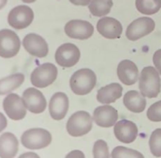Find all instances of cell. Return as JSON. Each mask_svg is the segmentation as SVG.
I'll list each match as a JSON object with an SVG mask.
<instances>
[{"label": "cell", "instance_id": "f546056e", "mask_svg": "<svg viewBox=\"0 0 161 158\" xmlns=\"http://www.w3.org/2000/svg\"><path fill=\"white\" fill-rule=\"evenodd\" d=\"M65 158H86V156L80 150H72L65 156Z\"/></svg>", "mask_w": 161, "mask_h": 158}, {"label": "cell", "instance_id": "7c38bea8", "mask_svg": "<svg viewBox=\"0 0 161 158\" xmlns=\"http://www.w3.org/2000/svg\"><path fill=\"white\" fill-rule=\"evenodd\" d=\"M22 99L26 109L32 114H42L47 108V101L43 93L37 88L29 87L22 94Z\"/></svg>", "mask_w": 161, "mask_h": 158}, {"label": "cell", "instance_id": "9c48e42d", "mask_svg": "<svg viewBox=\"0 0 161 158\" xmlns=\"http://www.w3.org/2000/svg\"><path fill=\"white\" fill-rule=\"evenodd\" d=\"M55 61L61 67L70 68L76 65L80 57V52L79 48L74 44L65 43L55 52Z\"/></svg>", "mask_w": 161, "mask_h": 158}, {"label": "cell", "instance_id": "1f68e13d", "mask_svg": "<svg viewBox=\"0 0 161 158\" xmlns=\"http://www.w3.org/2000/svg\"><path fill=\"white\" fill-rule=\"evenodd\" d=\"M6 127H7L6 117L2 114V112H0V132H2Z\"/></svg>", "mask_w": 161, "mask_h": 158}, {"label": "cell", "instance_id": "7402d4cb", "mask_svg": "<svg viewBox=\"0 0 161 158\" xmlns=\"http://www.w3.org/2000/svg\"><path fill=\"white\" fill-rule=\"evenodd\" d=\"M25 82V75L17 73L0 79V95L12 93L15 89L19 88Z\"/></svg>", "mask_w": 161, "mask_h": 158}, {"label": "cell", "instance_id": "5bb4252c", "mask_svg": "<svg viewBox=\"0 0 161 158\" xmlns=\"http://www.w3.org/2000/svg\"><path fill=\"white\" fill-rule=\"evenodd\" d=\"M114 133L119 142L130 144L134 142L138 136V127L134 122L127 119H122L114 124Z\"/></svg>", "mask_w": 161, "mask_h": 158}, {"label": "cell", "instance_id": "cb8c5ba5", "mask_svg": "<svg viewBox=\"0 0 161 158\" xmlns=\"http://www.w3.org/2000/svg\"><path fill=\"white\" fill-rule=\"evenodd\" d=\"M136 8L141 14L153 15L161 9V0H136Z\"/></svg>", "mask_w": 161, "mask_h": 158}, {"label": "cell", "instance_id": "2e32d148", "mask_svg": "<svg viewBox=\"0 0 161 158\" xmlns=\"http://www.w3.org/2000/svg\"><path fill=\"white\" fill-rule=\"evenodd\" d=\"M69 109V99L63 92L54 93L49 104L50 115L54 120H61L66 117Z\"/></svg>", "mask_w": 161, "mask_h": 158}, {"label": "cell", "instance_id": "836d02e7", "mask_svg": "<svg viewBox=\"0 0 161 158\" xmlns=\"http://www.w3.org/2000/svg\"><path fill=\"white\" fill-rule=\"evenodd\" d=\"M7 1H8V0H0V10H1L2 8H4L6 6Z\"/></svg>", "mask_w": 161, "mask_h": 158}, {"label": "cell", "instance_id": "484cf974", "mask_svg": "<svg viewBox=\"0 0 161 158\" xmlns=\"http://www.w3.org/2000/svg\"><path fill=\"white\" fill-rule=\"evenodd\" d=\"M148 144L153 155L161 157V128H158L152 133Z\"/></svg>", "mask_w": 161, "mask_h": 158}, {"label": "cell", "instance_id": "ac0fdd59", "mask_svg": "<svg viewBox=\"0 0 161 158\" xmlns=\"http://www.w3.org/2000/svg\"><path fill=\"white\" fill-rule=\"evenodd\" d=\"M139 75L138 67L133 61L125 59L119 62L118 66V76L122 84L126 85L134 84L137 83Z\"/></svg>", "mask_w": 161, "mask_h": 158}, {"label": "cell", "instance_id": "8992f818", "mask_svg": "<svg viewBox=\"0 0 161 158\" xmlns=\"http://www.w3.org/2000/svg\"><path fill=\"white\" fill-rule=\"evenodd\" d=\"M20 49V40L13 30H0V56L12 58L18 54Z\"/></svg>", "mask_w": 161, "mask_h": 158}, {"label": "cell", "instance_id": "f1b7e54d", "mask_svg": "<svg viewBox=\"0 0 161 158\" xmlns=\"http://www.w3.org/2000/svg\"><path fill=\"white\" fill-rule=\"evenodd\" d=\"M153 61L155 69L161 75V50H158L154 52L153 57Z\"/></svg>", "mask_w": 161, "mask_h": 158}, {"label": "cell", "instance_id": "7a4b0ae2", "mask_svg": "<svg viewBox=\"0 0 161 158\" xmlns=\"http://www.w3.org/2000/svg\"><path fill=\"white\" fill-rule=\"evenodd\" d=\"M96 75L88 68L76 71L70 79L71 90L77 95H86L96 84Z\"/></svg>", "mask_w": 161, "mask_h": 158}, {"label": "cell", "instance_id": "4dcf8cb0", "mask_svg": "<svg viewBox=\"0 0 161 158\" xmlns=\"http://www.w3.org/2000/svg\"><path fill=\"white\" fill-rule=\"evenodd\" d=\"M69 1L77 6H87L89 5L91 0H69Z\"/></svg>", "mask_w": 161, "mask_h": 158}, {"label": "cell", "instance_id": "603a6c76", "mask_svg": "<svg viewBox=\"0 0 161 158\" xmlns=\"http://www.w3.org/2000/svg\"><path fill=\"white\" fill-rule=\"evenodd\" d=\"M113 0H91L88 9L94 17H104L111 12Z\"/></svg>", "mask_w": 161, "mask_h": 158}, {"label": "cell", "instance_id": "e0dca14e", "mask_svg": "<svg viewBox=\"0 0 161 158\" xmlns=\"http://www.w3.org/2000/svg\"><path fill=\"white\" fill-rule=\"evenodd\" d=\"M97 30L107 39H117L120 37L122 33V25L118 19L106 17L98 20Z\"/></svg>", "mask_w": 161, "mask_h": 158}, {"label": "cell", "instance_id": "d6a6232c", "mask_svg": "<svg viewBox=\"0 0 161 158\" xmlns=\"http://www.w3.org/2000/svg\"><path fill=\"white\" fill-rule=\"evenodd\" d=\"M19 158H40V156L35 152H25L19 155Z\"/></svg>", "mask_w": 161, "mask_h": 158}, {"label": "cell", "instance_id": "3957f363", "mask_svg": "<svg viewBox=\"0 0 161 158\" xmlns=\"http://www.w3.org/2000/svg\"><path fill=\"white\" fill-rule=\"evenodd\" d=\"M93 118L85 111L73 114L66 123V130L72 137H82L92 129Z\"/></svg>", "mask_w": 161, "mask_h": 158}, {"label": "cell", "instance_id": "277c9868", "mask_svg": "<svg viewBox=\"0 0 161 158\" xmlns=\"http://www.w3.org/2000/svg\"><path fill=\"white\" fill-rule=\"evenodd\" d=\"M20 142L28 150H42L52 143V135L43 128H31L24 132Z\"/></svg>", "mask_w": 161, "mask_h": 158}, {"label": "cell", "instance_id": "ffe728a7", "mask_svg": "<svg viewBox=\"0 0 161 158\" xmlns=\"http://www.w3.org/2000/svg\"><path fill=\"white\" fill-rule=\"evenodd\" d=\"M122 90V86L118 83L110 84L106 86H103L97 92V101L105 105L114 103L121 97Z\"/></svg>", "mask_w": 161, "mask_h": 158}, {"label": "cell", "instance_id": "83f0119b", "mask_svg": "<svg viewBox=\"0 0 161 158\" xmlns=\"http://www.w3.org/2000/svg\"><path fill=\"white\" fill-rule=\"evenodd\" d=\"M147 117L149 120L153 122L161 121V100L153 104L148 108L147 112Z\"/></svg>", "mask_w": 161, "mask_h": 158}, {"label": "cell", "instance_id": "d6986e66", "mask_svg": "<svg viewBox=\"0 0 161 158\" xmlns=\"http://www.w3.org/2000/svg\"><path fill=\"white\" fill-rule=\"evenodd\" d=\"M19 150V141L13 133L6 132L0 136V158H14Z\"/></svg>", "mask_w": 161, "mask_h": 158}, {"label": "cell", "instance_id": "6da1fadb", "mask_svg": "<svg viewBox=\"0 0 161 158\" xmlns=\"http://www.w3.org/2000/svg\"><path fill=\"white\" fill-rule=\"evenodd\" d=\"M139 89L143 96L155 98L161 89V80L158 71L153 66H147L142 70L139 79Z\"/></svg>", "mask_w": 161, "mask_h": 158}, {"label": "cell", "instance_id": "5b68a950", "mask_svg": "<svg viewBox=\"0 0 161 158\" xmlns=\"http://www.w3.org/2000/svg\"><path fill=\"white\" fill-rule=\"evenodd\" d=\"M57 77V68L53 63H44L33 70L30 76L31 84L37 88L51 85Z\"/></svg>", "mask_w": 161, "mask_h": 158}, {"label": "cell", "instance_id": "8fae6325", "mask_svg": "<svg viewBox=\"0 0 161 158\" xmlns=\"http://www.w3.org/2000/svg\"><path fill=\"white\" fill-rule=\"evenodd\" d=\"M66 35L73 39L86 40L93 35L94 28L90 22L82 19H72L65 25Z\"/></svg>", "mask_w": 161, "mask_h": 158}, {"label": "cell", "instance_id": "ba28073f", "mask_svg": "<svg viewBox=\"0 0 161 158\" xmlns=\"http://www.w3.org/2000/svg\"><path fill=\"white\" fill-rule=\"evenodd\" d=\"M155 28V22L151 18H138L126 29V37L130 41H137L152 33Z\"/></svg>", "mask_w": 161, "mask_h": 158}, {"label": "cell", "instance_id": "52a82bcc", "mask_svg": "<svg viewBox=\"0 0 161 158\" xmlns=\"http://www.w3.org/2000/svg\"><path fill=\"white\" fill-rule=\"evenodd\" d=\"M34 13L30 7L20 5L13 8L8 15V24L15 29H25L31 25Z\"/></svg>", "mask_w": 161, "mask_h": 158}, {"label": "cell", "instance_id": "4316f807", "mask_svg": "<svg viewBox=\"0 0 161 158\" xmlns=\"http://www.w3.org/2000/svg\"><path fill=\"white\" fill-rule=\"evenodd\" d=\"M93 158H110L109 146L104 140H98L94 143Z\"/></svg>", "mask_w": 161, "mask_h": 158}, {"label": "cell", "instance_id": "30bf717a", "mask_svg": "<svg viewBox=\"0 0 161 158\" xmlns=\"http://www.w3.org/2000/svg\"><path fill=\"white\" fill-rule=\"evenodd\" d=\"M3 109L7 117L13 120H20L25 118L27 111L22 97L16 93H10L4 98Z\"/></svg>", "mask_w": 161, "mask_h": 158}, {"label": "cell", "instance_id": "e575fe53", "mask_svg": "<svg viewBox=\"0 0 161 158\" xmlns=\"http://www.w3.org/2000/svg\"><path fill=\"white\" fill-rule=\"evenodd\" d=\"M21 1L25 3H33V2H35L36 0H21Z\"/></svg>", "mask_w": 161, "mask_h": 158}, {"label": "cell", "instance_id": "44dd1931", "mask_svg": "<svg viewBox=\"0 0 161 158\" xmlns=\"http://www.w3.org/2000/svg\"><path fill=\"white\" fill-rule=\"evenodd\" d=\"M123 104L130 112L139 114L145 111L147 106L146 97L136 90H130L123 96Z\"/></svg>", "mask_w": 161, "mask_h": 158}, {"label": "cell", "instance_id": "d4e9b609", "mask_svg": "<svg viewBox=\"0 0 161 158\" xmlns=\"http://www.w3.org/2000/svg\"><path fill=\"white\" fill-rule=\"evenodd\" d=\"M112 158H145L144 155L138 150L125 148V146H117L111 154Z\"/></svg>", "mask_w": 161, "mask_h": 158}, {"label": "cell", "instance_id": "9a60e30c", "mask_svg": "<svg viewBox=\"0 0 161 158\" xmlns=\"http://www.w3.org/2000/svg\"><path fill=\"white\" fill-rule=\"evenodd\" d=\"M93 120L100 127L114 126L119 118L118 111L109 105H104L96 108L93 112Z\"/></svg>", "mask_w": 161, "mask_h": 158}, {"label": "cell", "instance_id": "4fadbf2b", "mask_svg": "<svg viewBox=\"0 0 161 158\" xmlns=\"http://www.w3.org/2000/svg\"><path fill=\"white\" fill-rule=\"evenodd\" d=\"M22 46L29 54L36 57H45L49 52V46L46 40L35 33L27 34L22 40Z\"/></svg>", "mask_w": 161, "mask_h": 158}]
</instances>
